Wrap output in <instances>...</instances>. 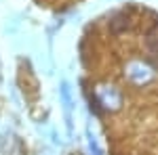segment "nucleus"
Wrapping results in <instances>:
<instances>
[{
  "label": "nucleus",
  "instance_id": "nucleus-1",
  "mask_svg": "<svg viewBox=\"0 0 158 155\" xmlns=\"http://www.w3.org/2000/svg\"><path fill=\"white\" fill-rule=\"evenodd\" d=\"M124 27H129V19L127 17H118V19L112 21V32H120Z\"/></svg>",
  "mask_w": 158,
  "mask_h": 155
}]
</instances>
